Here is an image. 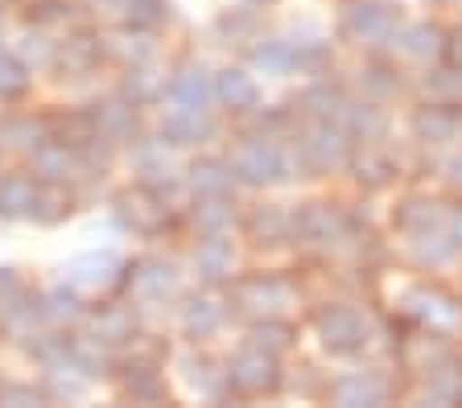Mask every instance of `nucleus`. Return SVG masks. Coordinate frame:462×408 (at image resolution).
<instances>
[{
	"instance_id": "nucleus-1",
	"label": "nucleus",
	"mask_w": 462,
	"mask_h": 408,
	"mask_svg": "<svg viewBox=\"0 0 462 408\" xmlns=\"http://www.w3.org/2000/svg\"><path fill=\"white\" fill-rule=\"evenodd\" d=\"M116 219L136 235H157L170 223V203H165V190L157 186H133L125 195L116 198Z\"/></svg>"
},
{
	"instance_id": "nucleus-2",
	"label": "nucleus",
	"mask_w": 462,
	"mask_h": 408,
	"mask_svg": "<svg viewBox=\"0 0 462 408\" xmlns=\"http://www.w3.org/2000/svg\"><path fill=\"white\" fill-rule=\"evenodd\" d=\"M231 174L248 186H273L289 177V161L273 141H240L231 153Z\"/></svg>"
},
{
	"instance_id": "nucleus-3",
	"label": "nucleus",
	"mask_w": 462,
	"mask_h": 408,
	"mask_svg": "<svg viewBox=\"0 0 462 408\" xmlns=\"http://www.w3.org/2000/svg\"><path fill=\"white\" fill-rule=\"evenodd\" d=\"M227 384L236 392H244V396L273 392L277 388V359H273V350L256 347V342L240 347L236 355H231V363H227Z\"/></svg>"
},
{
	"instance_id": "nucleus-4",
	"label": "nucleus",
	"mask_w": 462,
	"mask_h": 408,
	"mask_svg": "<svg viewBox=\"0 0 462 408\" xmlns=\"http://www.w3.org/2000/svg\"><path fill=\"white\" fill-rule=\"evenodd\" d=\"M314 326L330 355H356L367 342V322L359 318L351 305H327V310H318Z\"/></svg>"
},
{
	"instance_id": "nucleus-5",
	"label": "nucleus",
	"mask_w": 462,
	"mask_h": 408,
	"mask_svg": "<svg viewBox=\"0 0 462 408\" xmlns=\"http://www.w3.org/2000/svg\"><path fill=\"white\" fill-rule=\"evenodd\" d=\"M120 272L125 264L116 252H83L62 264V285H70L75 293H104L120 281Z\"/></svg>"
},
{
	"instance_id": "nucleus-6",
	"label": "nucleus",
	"mask_w": 462,
	"mask_h": 408,
	"mask_svg": "<svg viewBox=\"0 0 462 408\" xmlns=\"http://www.w3.org/2000/svg\"><path fill=\"white\" fill-rule=\"evenodd\" d=\"M343 38L356 41V46H380L396 33V17L393 9L384 5H372V0H356V5H346L343 9Z\"/></svg>"
},
{
	"instance_id": "nucleus-7",
	"label": "nucleus",
	"mask_w": 462,
	"mask_h": 408,
	"mask_svg": "<svg viewBox=\"0 0 462 408\" xmlns=\"http://www.w3.org/2000/svg\"><path fill=\"white\" fill-rule=\"evenodd\" d=\"M231 302H236V310H244V313H264V318H273L277 310H285V305L293 302V289H289V281L273 277V272H260V277L236 281Z\"/></svg>"
},
{
	"instance_id": "nucleus-8",
	"label": "nucleus",
	"mask_w": 462,
	"mask_h": 408,
	"mask_svg": "<svg viewBox=\"0 0 462 408\" xmlns=\"http://www.w3.org/2000/svg\"><path fill=\"white\" fill-rule=\"evenodd\" d=\"M42 195L46 182L38 174H21V169L0 174V219H38Z\"/></svg>"
},
{
	"instance_id": "nucleus-9",
	"label": "nucleus",
	"mask_w": 462,
	"mask_h": 408,
	"mask_svg": "<svg viewBox=\"0 0 462 408\" xmlns=\"http://www.w3.org/2000/svg\"><path fill=\"white\" fill-rule=\"evenodd\" d=\"M46 141H54V120L46 116H21V112H13V116L0 120V153H38Z\"/></svg>"
},
{
	"instance_id": "nucleus-10",
	"label": "nucleus",
	"mask_w": 462,
	"mask_h": 408,
	"mask_svg": "<svg viewBox=\"0 0 462 408\" xmlns=\"http://www.w3.org/2000/svg\"><path fill=\"white\" fill-rule=\"evenodd\" d=\"M298 149L306 169H314V174H330V169H338L346 161V136L330 124H318L314 132H306Z\"/></svg>"
},
{
	"instance_id": "nucleus-11",
	"label": "nucleus",
	"mask_w": 462,
	"mask_h": 408,
	"mask_svg": "<svg viewBox=\"0 0 462 408\" xmlns=\"http://www.w3.org/2000/svg\"><path fill=\"white\" fill-rule=\"evenodd\" d=\"M128 289L136 302H165L178 289V268L170 260H136L128 268Z\"/></svg>"
},
{
	"instance_id": "nucleus-12",
	"label": "nucleus",
	"mask_w": 462,
	"mask_h": 408,
	"mask_svg": "<svg viewBox=\"0 0 462 408\" xmlns=\"http://www.w3.org/2000/svg\"><path fill=\"white\" fill-rule=\"evenodd\" d=\"M91 112V124H96V136L112 141V145H125L136 136V104L128 95H116L107 104H96L87 107Z\"/></svg>"
},
{
	"instance_id": "nucleus-13",
	"label": "nucleus",
	"mask_w": 462,
	"mask_h": 408,
	"mask_svg": "<svg viewBox=\"0 0 462 408\" xmlns=\"http://www.w3.org/2000/svg\"><path fill=\"white\" fill-rule=\"evenodd\" d=\"M293 231H298L306 243H335V240H343L346 223L330 203H310L293 214Z\"/></svg>"
},
{
	"instance_id": "nucleus-14",
	"label": "nucleus",
	"mask_w": 462,
	"mask_h": 408,
	"mask_svg": "<svg viewBox=\"0 0 462 408\" xmlns=\"http://www.w3.org/2000/svg\"><path fill=\"white\" fill-rule=\"evenodd\" d=\"M120 388H125V396L136 400V404H157V400H165V376L157 371L153 359L136 355V359H128L125 371H120Z\"/></svg>"
},
{
	"instance_id": "nucleus-15",
	"label": "nucleus",
	"mask_w": 462,
	"mask_h": 408,
	"mask_svg": "<svg viewBox=\"0 0 462 408\" xmlns=\"http://www.w3.org/2000/svg\"><path fill=\"white\" fill-rule=\"evenodd\" d=\"M215 136V120L207 116V107H173L162 124V141L170 145H202Z\"/></svg>"
},
{
	"instance_id": "nucleus-16",
	"label": "nucleus",
	"mask_w": 462,
	"mask_h": 408,
	"mask_svg": "<svg viewBox=\"0 0 462 408\" xmlns=\"http://www.w3.org/2000/svg\"><path fill=\"white\" fill-rule=\"evenodd\" d=\"M104 38H96V33H70L67 41H58L54 50V62L67 75H87V70H96L99 59H104Z\"/></svg>"
},
{
	"instance_id": "nucleus-17",
	"label": "nucleus",
	"mask_w": 462,
	"mask_h": 408,
	"mask_svg": "<svg viewBox=\"0 0 462 408\" xmlns=\"http://www.w3.org/2000/svg\"><path fill=\"white\" fill-rule=\"evenodd\" d=\"M162 95L170 99V107H207V99L215 95V87L207 83L202 67H186L162 87Z\"/></svg>"
},
{
	"instance_id": "nucleus-18",
	"label": "nucleus",
	"mask_w": 462,
	"mask_h": 408,
	"mask_svg": "<svg viewBox=\"0 0 462 408\" xmlns=\"http://www.w3.org/2000/svg\"><path fill=\"white\" fill-rule=\"evenodd\" d=\"M194 268H199V277H207V281L231 277V268H236V248H231V240H223V235H202L199 248H194Z\"/></svg>"
},
{
	"instance_id": "nucleus-19",
	"label": "nucleus",
	"mask_w": 462,
	"mask_h": 408,
	"mask_svg": "<svg viewBox=\"0 0 462 408\" xmlns=\"http://www.w3.org/2000/svg\"><path fill=\"white\" fill-rule=\"evenodd\" d=\"M330 396H335L338 404H380V400L388 396V388L375 371H351V376L330 384Z\"/></svg>"
},
{
	"instance_id": "nucleus-20",
	"label": "nucleus",
	"mask_w": 462,
	"mask_h": 408,
	"mask_svg": "<svg viewBox=\"0 0 462 408\" xmlns=\"http://www.w3.org/2000/svg\"><path fill=\"white\" fill-rule=\"evenodd\" d=\"M223 318H227V305H219V297H211V293L190 297V302L182 305V326H186L190 339H207V334H215L223 326Z\"/></svg>"
},
{
	"instance_id": "nucleus-21",
	"label": "nucleus",
	"mask_w": 462,
	"mask_h": 408,
	"mask_svg": "<svg viewBox=\"0 0 462 408\" xmlns=\"http://www.w3.org/2000/svg\"><path fill=\"white\" fill-rule=\"evenodd\" d=\"M190 223L199 235H223L236 223V206L227 203V195H199L190 211Z\"/></svg>"
},
{
	"instance_id": "nucleus-22",
	"label": "nucleus",
	"mask_w": 462,
	"mask_h": 408,
	"mask_svg": "<svg viewBox=\"0 0 462 408\" xmlns=\"http://www.w3.org/2000/svg\"><path fill=\"white\" fill-rule=\"evenodd\" d=\"M215 95H219L231 112H252V107L260 104L256 78L244 75V70H223V75L215 78Z\"/></svg>"
},
{
	"instance_id": "nucleus-23",
	"label": "nucleus",
	"mask_w": 462,
	"mask_h": 408,
	"mask_svg": "<svg viewBox=\"0 0 462 408\" xmlns=\"http://www.w3.org/2000/svg\"><path fill=\"white\" fill-rule=\"evenodd\" d=\"M236 174H231V161H219V157H202L190 166V190L194 195H227Z\"/></svg>"
},
{
	"instance_id": "nucleus-24",
	"label": "nucleus",
	"mask_w": 462,
	"mask_h": 408,
	"mask_svg": "<svg viewBox=\"0 0 462 408\" xmlns=\"http://www.w3.org/2000/svg\"><path fill=\"white\" fill-rule=\"evenodd\" d=\"M91 339H96L99 347H116V342L133 339V310H120V305L99 310L96 322H91Z\"/></svg>"
},
{
	"instance_id": "nucleus-25",
	"label": "nucleus",
	"mask_w": 462,
	"mask_h": 408,
	"mask_svg": "<svg viewBox=\"0 0 462 408\" xmlns=\"http://www.w3.org/2000/svg\"><path fill=\"white\" fill-rule=\"evenodd\" d=\"M29 95V62L0 50V104H17Z\"/></svg>"
},
{
	"instance_id": "nucleus-26",
	"label": "nucleus",
	"mask_w": 462,
	"mask_h": 408,
	"mask_svg": "<svg viewBox=\"0 0 462 408\" xmlns=\"http://www.w3.org/2000/svg\"><path fill=\"white\" fill-rule=\"evenodd\" d=\"M289 227H293V219L281 206H256L248 219V231L256 243H281L289 235Z\"/></svg>"
},
{
	"instance_id": "nucleus-27",
	"label": "nucleus",
	"mask_w": 462,
	"mask_h": 408,
	"mask_svg": "<svg viewBox=\"0 0 462 408\" xmlns=\"http://www.w3.org/2000/svg\"><path fill=\"white\" fill-rule=\"evenodd\" d=\"M404 302L413 305L417 318H430V322H454V318H458L454 297H446V293H438V289H413Z\"/></svg>"
},
{
	"instance_id": "nucleus-28",
	"label": "nucleus",
	"mask_w": 462,
	"mask_h": 408,
	"mask_svg": "<svg viewBox=\"0 0 462 408\" xmlns=\"http://www.w3.org/2000/svg\"><path fill=\"white\" fill-rule=\"evenodd\" d=\"M252 62H256L260 70H269V75H285V70H293L301 62V54L289 41H260L256 50H252Z\"/></svg>"
},
{
	"instance_id": "nucleus-29",
	"label": "nucleus",
	"mask_w": 462,
	"mask_h": 408,
	"mask_svg": "<svg viewBox=\"0 0 462 408\" xmlns=\"http://www.w3.org/2000/svg\"><path fill=\"white\" fill-rule=\"evenodd\" d=\"M144 25H136V30H125L116 41H104L107 54H116L120 62H133V67H144L149 62V54H153V41L144 38Z\"/></svg>"
},
{
	"instance_id": "nucleus-30",
	"label": "nucleus",
	"mask_w": 462,
	"mask_h": 408,
	"mask_svg": "<svg viewBox=\"0 0 462 408\" xmlns=\"http://www.w3.org/2000/svg\"><path fill=\"white\" fill-rule=\"evenodd\" d=\"M42 310H46V322H75V318H83V302H79V293L70 289V285L42 293Z\"/></svg>"
},
{
	"instance_id": "nucleus-31",
	"label": "nucleus",
	"mask_w": 462,
	"mask_h": 408,
	"mask_svg": "<svg viewBox=\"0 0 462 408\" xmlns=\"http://www.w3.org/2000/svg\"><path fill=\"white\" fill-rule=\"evenodd\" d=\"M413 128L421 136H430V141H446V136H454V128H458V116H454L450 107H425V112H417Z\"/></svg>"
},
{
	"instance_id": "nucleus-32",
	"label": "nucleus",
	"mask_w": 462,
	"mask_h": 408,
	"mask_svg": "<svg viewBox=\"0 0 462 408\" xmlns=\"http://www.w3.org/2000/svg\"><path fill=\"white\" fill-rule=\"evenodd\" d=\"M433 223H438V203H421V198L404 203L396 214V227H404V231H430Z\"/></svg>"
},
{
	"instance_id": "nucleus-33",
	"label": "nucleus",
	"mask_w": 462,
	"mask_h": 408,
	"mask_svg": "<svg viewBox=\"0 0 462 408\" xmlns=\"http://www.w3.org/2000/svg\"><path fill=\"white\" fill-rule=\"evenodd\" d=\"M421 240H417V260L421 264H446L454 256V248H458V240H450V235H438V231H417Z\"/></svg>"
},
{
	"instance_id": "nucleus-34",
	"label": "nucleus",
	"mask_w": 462,
	"mask_h": 408,
	"mask_svg": "<svg viewBox=\"0 0 462 408\" xmlns=\"http://www.w3.org/2000/svg\"><path fill=\"white\" fill-rule=\"evenodd\" d=\"M186 379H190L194 388H202V392H219V384H227V371H215L211 359L190 355V359H186Z\"/></svg>"
},
{
	"instance_id": "nucleus-35",
	"label": "nucleus",
	"mask_w": 462,
	"mask_h": 408,
	"mask_svg": "<svg viewBox=\"0 0 462 408\" xmlns=\"http://www.w3.org/2000/svg\"><path fill=\"white\" fill-rule=\"evenodd\" d=\"M438 38H442V33L433 30V25H409V30L401 33V50L413 54V59H425V54L438 50Z\"/></svg>"
},
{
	"instance_id": "nucleus-36",
	"label": "nucleus",
	"mask_w": 462,
	"mask_h": 408,
	"mask_svg": "<svg viewBox=\"0 0 462 408\" xmlns=\"http://www.w3.org/2000/svg\"><path fill=\"white\" fill-rule=\"evenodd\" d=\"M252 342L277 355V350H285L289 342H293V331H289L285 322H273V318H264V322H260V326H256V331H252Z\"/></svg>"
},
{
	"instance_id": "nucleus-37",
	"label": "nucleus",
	"mask_w": 462,
	"mask_h": 408,
	"mask_svg": "<svg viewBox=\"0 0 462 408\" xmlns=\"http://www.w3.org/2000/svg\"><path fill=\"white\" fill-rule=\"evenodd\" d=\"M0 404H46V392L33 384H0Z\"/></svg>"
},
{
	"instance_id": "nucleus-38",
	"label": "nucleus",
	"mask_w": 462,
	"mask_h": 408,
	"mask_svg": "<svg viewBox=\"0 0 462 408\" xmlns=\"http://www.w3.org/2000/svg\"><path fill=\"white\" fill-rule=\"evenodd\" d=\"M67 13H70L67 0H38L33 5V17L38 21H67Z\"/></svg>"
},
{
	"instance_id": "nucleus-39",
	"label": "nucleus",
	"mask_w": 462,
	"mask_h": 408,
	"mask_svg": "<svg viewBox=\"0 0 462 408\" xmlns=\"http://www.w3.org/2000/svg\"><path fill=\"white\" fill-rule=\"evenodd\" d=\"M17 272H13V268H0V293H9V289H17Z\"/></svg>"
},
{
	"instance_id": "nucleus-40",
	"label": "nucleus",
	"mask_w": 462,
	"mask_h": 408,
	"mask_svg": "<svg viewBox=\"0 0 462 408\" xmlns=\"http://www.w3.org/2000/svg\"><path fill=\"white\" fill-rule=\"evenodd\" d=\"M450 169H454V182L462 186V157H454V166H450Z\"/></svg>"
},
{
	"instance_id": "nucleus-41",
	"label": "nucleus",
	"mask_w": 462,
	"mask_h": 408,
	"mask_svg": "<svg viewBox=\"0 0 462 408\" xmlns=\"http://www.w3.org/2000/svg\"><path fill=\"white\" fill-rule=\"evenodd\" d=\"M116 5H125V9H128V13H133V9H136V5H141V0H116Z\"/></svg>"
},
{
	"instance_id": "nucleus-42",
	"label": "nucleus",
	"mask_w": 462,
	"mask_h": 408,
	"mask_svg": "<svg viewBox=\"0 0 462 408\" xmlns=\"http://www.w3.org/2000/svg\"><path fill=\"white\" fill-rule=\"evenodd\" d=\"M9 5H13V0H0V9H9Z\"/></svg>"
}]
</instances>
